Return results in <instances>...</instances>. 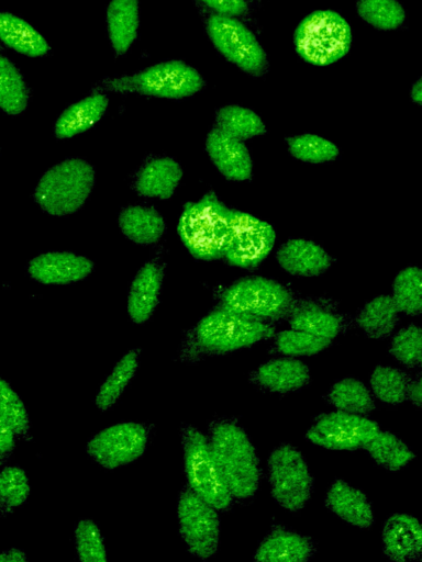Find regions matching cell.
<instances>
[{"label": "cell", "mask_w": 422, "mask_h": 562, "mask_svg": "<svg viewBox=\"0 0 422 562\" xmlns=\"http://www.w3.org/2000/svg\"><path fill=\"white\" fill-rule=\"evenodd\" d=\"M274 327L223 306L207 314L184 342L180 358L197 361L249 347L274 336Z\"/></svg>", "instance_id": "cell-1"}, {"label": "cell", "mask_w": 422, "mask_h": 562, "mask_svg": "<svg viewBox=\"0 0 422 562\" xmlns=\"http://www.w3.org/2000/svg\"><path fill=\"white\" fill-rule=\"evenodd\" d=\"M209 445L221 476L233 498L247 499L258 488L259 460L242 427L229 419L211 424Z\"/></svg>", "instance_id": "cell-2"}, {"label": "cell", "mask_w": 422, "mask_h": 562, "mask_svg": "<svg viewBox=\"0 0 422 562\" xmlns=\"http://www.w3.org/2000/svg\"><path fill=\"white\" fill-rule=\"evenodd\" d=\"M232 209L210 191L184 206L178 235L186 249L203 261L223 259Z\"/></svg>", "instance_id": "cell-3"}, {"label": "cell", "mask_w": 422, "mask_h": 562, "mask_svg": "<svg viewBox=\"0 0 422 562\" xmlns=\"http://www.w3.org/2000/svg\"><path fill=\"white\" fill-rule=\"evenodd\" d=\"M96 172L86 160L70 158L49 168L34 190L38 206L53 216L76 213L95 187Z\"/></svg>", "instance_id": "cell-4"}, {"label": "cell", "mask_w": 422, "mask_h": 562, "mask_svg": "<svg viewBox=\"0 0 422 562\" xmlns=\"http://www.w3.org/2000/svg\"><path fill=\"white\" fill-rule=\"evenodd\" d=\"M353 41L348 22L332 10H315L306 15L293 34L296 53L313 66H329L342 59Z\"/></svg>", "instance_id": "cell-5"}, {"label": "cell", "mask_w": 422, "mask_h": 562, "mask_svg": "<svg viewBox=\"0 0 422 562\" xmlns=\"http://www.w3.org/2000/svg\"><path fill=\"white\" fill-rule=\"evenodd\" d=\"M203 86L201 75L193 67L181 60H168L131 76L104 79L97 87L114 92L182 99L193 95Z\"/></svg>", "instance_id": "cell-6"}, {"label": "cell", "mask_w": 422, "mask_h": 562, "mask_svg": "<svg viewBox=\"0 0 422 562\" xmlns=\"http://www.w3.org/2000/svg\"><path fill=\"white\" fill-rule=\"evenodd\" d=\"M220 306L263 322H274L289 316L296 304L291 292L279 282L252 276L226 288L220 296Z\"/></svg>", "instance_id": "cell-7"}, {"label": "cell", "mask_w": 422, "mask_h": 562, "mask_svg": "<svg viewBox=\"0 0 422 562\" xmlns=\"http://www.w3.org/2000/svg\"><path fill=\"white\" fill-rule=\"evenodd\" d=\"M181 446L188 487L216 510L229 509L233 496L221 476L208 438L187 425L181 429Z\"/></svg>", "instance_id": "cell-8"}, {"label": "cell", "mask_w": 422, "mask_h": 562, "mask_svg": "<svg viewBox=\"0 0 422 562\" xmlns=\"http://www.w3.org/2000/svg\"><path fill=\"white\" fill-rule=\"evenodd\" d=\"M210 41L230 63L252 77H262L268 69L267 55L255 34L237 18L213 13L207 19Z\"/></svg>", "instance_id": "cell-9"}, {"label": "cell", "mask_w": 422, "mask_h": 562, "mask_svg": "<svg viewBox=\"0 0 422 562\" xmlns=\"http://www.w3.org/2000/svg\"><path fill=\"white\" fill-rule=\"evenodd\" d=\"M268 481L274 499L297 512L306 506L313 491V479L301 454L290 445L275 448L267 460Z\"/></svg>", "instance_id": "cell-10"}, {"label": "cell", "mask_w": 422, "mask_h": 562, "mask_svg": "<svg viewBox=\"0 0 422 562\" xmlns=\"http://www.w3.org/2000/svg\"><path fill=\"white\" fill-rule=\"evenodd\" d=\"M275 240L269 223L232 209L223 259L237 268L255 269L270 254Z\"/></svg>", "instance_id": "cell-11"}, {"label": "cell", "mask_w": 422, "mask_h": 562, "mask_svg": "<svg viewBox=\"0 0 422 562\" xmlns=\"http://www.w3.org/2000/svg\"><path fill=\"white\" fill-rule=\"evenodd\" d=\"M177 516L179 532L188 551L201 560L214 555L220 540L216 509L189 487H185L178 497Z\"/></svg>", "instance_id": "cell-12"}, {"label": "cell", "mask_w": 422, "mask_h": 562, "mask_svg": "<svg viewBox=\"0 0 422 562\" xmlns=\"http://www.w3.org/2000/svg\"><path fill=\"white\" fill-rule=\"evenodd\" d=\"M378 430V424L363 415L336 411L320 415L306 437L326 449L357 450L364 449Z\"/></svg>", "instance_id": "cell-13"}, {"label": "cell", "mask_w": 422, "mask_h": 562, "mask_svg": "<svg viewBox=\"0 0 422 562\" xmlns=\"http://www.w3.org/2000/svg\"><path fill=\"white\" fill-rule=\"evenodd\" d=\"M148 441L147 428L138 423H118L102 429L87 443L88 454L106 469H115L138 459Z\"/></svg>", "instance_id": "cell-14"}, {"label": "cell", "mask_w": 422, "mask_h": 562, "mask_svg": "<svg viewBox=\"0 0 422 562\" xmlns=\"http://www.w3.org/2000/svg\"><path fill=\"white\" fill-rule=\"evenodd\" d=\"M93 262L69 251H48L33 258L27 265L30 277L43 284H69L87 278Z\"/></svg>", "instance_id": "cell-15"}, {"label": "cell", "mask_w": 422, "mask_h": 562, "mask_svg": "<svg viewBox=\"0 0 422 562\" xmlns=\"http://www.w3.org/2000/svg\"><path fill=\"white\" fill-rule=\"evenodd\" d=\"M206 150L213 165L227 180L251 179L253 161L243 140L214 127L207 136Z\"/></svg>", "instance_id": "cell-16"}, {"label": "cell", "mask_w": 422, "mask_h": 562, "mask_svg": "<svg viewBox=\"0 0 422 562\" xmlns=\"http://www.w3.org/2000/svg\"><path fill=\"white\" fill-rule=\"evenodd\" d=\"M382 548L387 558L395 562L421 559L422 529L419 520L408 514H393L382 528Z\"/></svg>", "instance_id": "cell-17"}, {"label": "cell", "mask_w": 422, "mask_h": 562, "mask_svg": "<svg viewBox=\"0 0 422 562\" xmlns=\"http://www.w3.org/2000/svg\"><path fill=\"white\" fill-rule=\"evenodd\" d=\"M164 268L156 261L146 262L134 277L127 296V313L136 324L145 323L158 304Z\"/></svg>", "instance_id": "cell-18"}, {"label": "cell", "mask_w": 422, "mask_h": 562, "mask_svg": "<svg viewBox=\"0 0 422 562\" xmlns=\"http://www.w3.org/2000/svg\"><path fill=\"white\" fill-rule=\"evenodd\" d=\"M310 379L306 363L293 358H278L260 364L249 375V381L267 391L289 393L303 387Z\"/></svg>", "instance_id": "cell-19"}, {"label": "cell", "mask_w": 422, "mask_h": 562, "mask_svg": "<svg viewBox=\"0 0 422 562\" xmlns=\"http://www.w3.org/2000/svg\"><path fill=\"white\" fill-rule=\"evenodd\" d=\"M276 259L288 273L297 277H314L332 265L331 256L318 244L306 239H290L281 245Z\"/></svg>", "instance_id": "cell-20"}, {"label": "cell", "mask_w": 422, "mask_h": 562, "mask_svg": "<svg viewBox=\"0 0 422 562\" xmlns=\"http://www.w3.org/2000/svg\"><path fill=\"white\" fill-rule=\"evenodd\" d=\"M315 552L313 541L282 527H276L265 537L255 551L258 562H306Z\"/></svg>", "instance_id": "cell-21"}, {"label": "cell", "mask_w": 422, "mask_h": 562, "mask_svg": "<svg viewBox=\"0 0 422 562\" xmlns=\"http://www.w3.org/2000/svg\"><path fill=\"white\" fill-rule=\"evenodd\" d=\"M181 177L182 168L175 159L155 158L140 169L134 189L141 196L166 200L173 196Z\"/></svg>", "instance_id": "cell-22"}, {"label": "cell", "mask_w": 422, "mask_h": 562, "mask_svg": "<svg viewBox=\"0 0 422 562\" xmlns=\"http://www.w3.org/2000/svg\"><path fill=\"white\" fill-rule=\"evenodd\" d=\"M326 507L346 522L368 528L374 522V513L366 495L343 480H336L325 496Z\"/></svg>", "instance_id": "cell-23"}, {"label": "cell", "mask_w": 422, "mask_h": 562, "mask_svg": "<svg viewBox=\"0 0 422 562\" xmlns=\"http://www.w3.org/2000/svg\"><path fill=\"white\" fill-rule=\"evenodd\" d=\"M108 105V97L98 92L69 105L55 122V136L64 139L88 131L103 116Z\"/></svg>", "instance_id": "cell-24"}, {"label": "cell", "mask_w": 422, "mask_h": 562, "mask_svg": "<svg viewBox=\"0 0 422 562\" xmlns=\"http://www.w3.org/2000/svg\"><path fill=\"white\" fill-rule=\"evenodd\" d=\"M121 232L138 245H151L159 240L165 232V221L154 207L131 205L119 215Z\"/></svg>", "instance_id": "cell-25"}, {"label": "cell", "mask_w": 422, "mask_h": 562, "mask_svg": "<svg viewBox=\"0 0 422 562\" xmlns=\"http://www.w3.org/2000/svg\"><path fill=\"white\" fill-rule=\"evenodd\" d=\"M107 26L115 53L125 54L137 35L138 0H111L107 8Z\"/></svg>", "instance_id": "cell-26"}, {"label": "cell", "mask_w": 422, "mask_h": 562, "mask_svg": "<svg viewBox=\"0 0 422 562\" xmlns=\"http://www.w3.org/2000/svg\"><path fill=\"white\" fill-rule=\"evenodd\" d=\"M0 41L29 57H42L49 52L46 40L30 23L8 12H0Z\"/></svg>", "instance_id": "cell-27"}, {"label": "cell", "mask_w": 422, "mask_h": 562, "mask_svg": "<svg viewBox=\"0 0 422 562\" xmlns=\"http://www.w3.org/2000/svg\"><path fill=\"white\" fill-rule=\"evenodd\" d=\"M399 310L389 295H379L369 301L356 317L357 326L374 339L388 337L397 326Z\"/></svg>", "instance_id": "cell-28"}, {"label": "cell", "mask_w": 422, "mask_h": 562, "mask_svg": "<svg viewBox=\"0 0 422 562\" xmlns=\"http://www.w3.org/2000/svg\"><path fill=\"white\" fill-rule=\"evenodd\" d=\"M289 316L291 328L331 340L343 329V321L338 315L314 304L295 306Z\"/></svg>", "instance_id": "cell-29"}, {"label": "cell", "mask_w": 422, "mask_h": 562, "mask_svg": "<svg viewBox=\"0 0 422 562\" xmlns=\"http://www.w3.org/2000/svg\"><path fill=\"white\" fill-rule=\"evenodd\" d=\"M326 400L338 411L357 415H366L376 407L367 386L354 378H346L334 383Z\"/></svg>", "instance_id": "cell-30"}, {"label": "cell", "mask_w": 422, "mask_h": 562, "mask_svg": "<svg viewBox=\"0 0 422 562\" xmlns=\"http://www.w3.org/2000/svg\"><path fill=\"white\" fill-rule=\"evenodd\" d=\"M140 361V350L127 351L106 378L96 396V405L100 411L109 409L121 396L132 378Z\"/></svg>", "instance_id": "cell-31"}, {"label": "cell", "mask_w": 422, "mask_h": 562, "mask_svg": "<svg viewBox=\"0 0 422 562\" xmlns=\"http://www.w3.org/2000/svg\"><path fill=\"white\" fill-rule=\"evenodd\" d=\"M364 449L379 465L398 471L414 459V453L396 435L378 430Z\"/></svg>", "instance_id": "cell-32"}, {"label": "cell", "mask_w": 422, "mask_h": 562, "mask_svg": "<svg viewBox=\"0 0 422 562\" xmlns=\"http://www.w3.org/2000/svg\"><path fill=\"white\" fill-rule=\"evenodd\" d=\"M216 127L241 140L266 133L262 119L252 110L241 105H225L215 113Z\"/></svg>", "instance_id": "cell-33"}, {"label": "cell", "mask_w": 422, "mask_h": 562, "mask_svg": "<svg viewBox=\"0 0 422 562\" xmlns=\"http://www.w3.org/2000/svg\"><path fill=\"white\" fill-rule=\"evenodd\" d=\"M29 104V90L14 64L0 54V109L10 115L22 113Z\"/></svg>", "instance_id": "cell-34"}, {"label": "cell", "mask_w": 422, "mask_h": 562, "mask_svg": "<svg viewBox=\"0 0 422 562\" xmlns=\"http://www.w3.org/2000/svg\"><path fill=\"white\" fill-rule=\"evenodd\" d=\"M369 383L373 394L380 402L395 405L408 398L411 378L400 369L378 366L373 371Z\"/></svg>", "instance_id": "cell-35"}, {"label": "cell", "mask_w": 422, "mask_h": 562, "mask_svg": "<svg viewBox=\"0 0 422 562\" xmlns=\"http://www.w3.org/2000/svg\"><path fill=\"white\" fill-rule=\"evenodd\" d=\"M392 300L399 312L417 316L422 311V271L418 267H408L395 278Z\"/></svg>", "instance_id": "cell-36"}, {"label": "cell", "mask_w": 422, "mask_h": 562, "mask_svg": "<svg viewBox=\"0 0 422 562\" xmlns=\"http://www.w3.org/2000/svg\"><path fill=\"white\" fill-rule=\"evenodd\" d=\"M358 15L369 25L381 31L400 27L406 20V12L398 0H357Z\"/></svg>", "instance_id": "cell-37"}, {"label": "cell", "mask_w": 422, "mask_h": 562, "mask_svg": "<svg viewBox=\"0 0 422 562\" xmlns=\"http://www.w3.org/2000/svg\"><path fill=\"white\" fill-rule=\"evenodd\" d=\"M290 155L309 164H323L334 160L338 147L331 140L314 134H301L287 138Z\"/></svg>", "instance_id": "cell-38"}, {"label": "cell", "mask_w": 422, "mask_h": 562, "mask_svg": "<svg viewBox=\"0 0 422 562\" xmlns=\"http://www.w3.org/2000/svg\"><path fill=\"white\" fill-rule=\"evenodd\" d=\"M330 345L331 339L293 328L278 333L274 341L275 350L286 356H312Z\"/></svg>", "instance_id": "cell-39"}, {"label": "cell", "mask_w": 422, "mask_h": 562, "mask_svg": "<svg viewBox=\"0 0 422 562\" xmlns=\"http://www.w3.org/2000/svg\"><path fill=\"white\" fill-rule=\"evenodd\" d=\"M30 494L25 472L19 467H5L0 471V510L10 513L22 505Z\"/></svg>", "instance_id": "cell-40"}, {"label": "cell", "mask_w": 422, "mask_h": 562, "mask_svg": "<svg viewBox=\"0 0 422 562\" xmlns=\"http://www.w3.org/2000/svg\"><path fill=\"white\" fill-rule=\"evenodd\" d=\"M390 355L401 364L415 368L422 363V330L409 325L399 330L391 340Z\"/></svg>", "instance_id": "cell-41"}, {"label": "cell", "mask_w": 422, "mask_h": 562, "mask_svg": "<svg viewBox=\"0 0 422 562\" xmlns=\"http://www.w3.org/2000/svg\"><path fill=\"white\" fill-rule=\"evenodd\" d=\"M78 558L82 562H106L107 551L98 525L91 519H81L75 529Z\"/></svg>", "instance_id": "cell-42"}, {"label": "cell", "mask_w": 422, "mask_h": 562, "mask_svg": "<svg viewBox=\"0 0 422 562\" xmlns=\"http://www.w3.org/2000/svg\"><path fill=\"white\" fill-rule=\"evenodd\" d=\"M0 416L11 426L15 435L26 436L30 420L26 408L14 390L0 378Z\"/></svg>", "instance_id": "cell-43"}, {"label": "cell", "mask_w": 422, "mask_h": 562, "mask_svg": "<svg viewBox=\"0 0 422 562\" xmlns=\"http://www.w3.org/2000/svg\"><path fill=\"white\" fill-rule=\"evenodd\" d=\"M215 13L241 18L247 14V0H200Z\"/></svg>", "instance_id": "cell-44"}, {"label": "cell", "mask_w": 422, "mask_h": 562, "mask_svg": "<svg viewBox=\"0 0 422 562\" xmlns=\"http://www.w3.org/2000/svg\"><path fill=\"white\" fill-rule=\"evenodd\" d=\"M15 436L11 426L0 416V454L7 456L13 450Z\"/></svg>", "instance_id": "cell-45"}, {"label": "cell", "mask_w": 422, "mask_h": 562, "mask_svg": "<svg viewBox=\"0 0 422 562\" xmlns=\"http://www.w3.org/2000/svg\"><path fill=\"white\" fill-rule=\"evenodd\" d=\"M408 398L418 407L421 406L422 403V382L421 378L418 376L415 380H411L409 390H408Z\"/></svg>", "instance_id": "cell-46"}, {"label": "cell", "mask_w": 422, "mask_h": 562, "mask_svg": "<svg viewBox=\"0 0 422 562\" xmlns=\"http://www.w3.org/2000/svg\"><path fill=\"white\" fill-rule=\"evenodd\" d=\"M26 560L25 553L16 548H11L0 553V562H24Z\"/></svg>", "instance_id": "cell-47"}, {"label": "cell", "mask_w": 422, "mask_h": 562, "mask_svg": "<svg viewBox=\"0 0 422 562\" xmlns=\"http://www.w3.org/2000/svg\"><path fill=\"white\" fill-rule=\"evenodd\" d=\"M411 99L418 105L422 104V82L421 78H419L411 88Z\"/></svg>", "instance_id": "cell-48"}, {"label": "cell", "mask_w": 422, "mask_h": 562, "mask_svg": "<svg viewBox=\"0 0 422 562\" xmlns=\"http://www.w3.org/2000/svg\"><path fill=\"white\" fill-rule=\"evenodd\" d=\"M4 457H5V456L0 454V465L2 464V462H3V458H4Z\"/></svg>", "instance_id": "cell-49"}]
</instances>
